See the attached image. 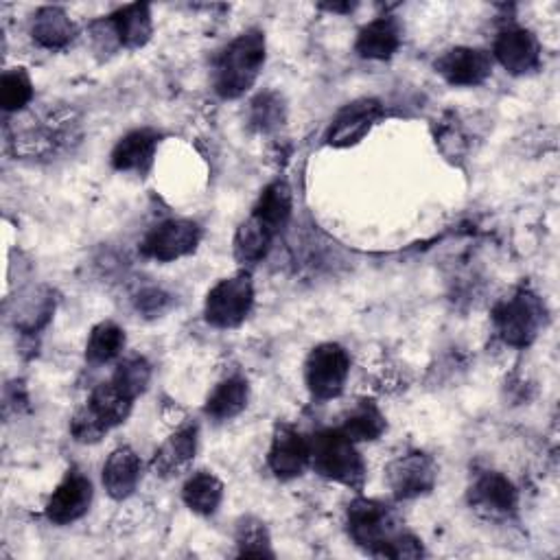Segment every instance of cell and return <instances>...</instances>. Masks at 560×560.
<instances>
[{
  "instance_id": "9c48e42d",
  "label": "cell",
  "mask_w": 560,
  "mask_h": 560,
  "mask_svg": "<svg viewBox=\"0 0 560 560\" xmlns=\"http://www.w3.org/2000/svg\"><path fill=\"white\" fill-rule=\"evenodd\" d=\"M387 486L396 499H418L429 494L438 481V464L431 455L411 451L396 457L387 470Z\"/></svg>"
},
{
  "instance_id": "7c38bea8",
  "label": "cell",
  "mask_w": 560,
  "mask_h": 560,
  "mask_svg": "<svg viewBox=\"0 0 560 560\" xmlns=\"http://www.w3.org/2000/svg\"><path fill=\"white\" fill-rule=\"evenodd\" d=\"M381 116L383 105L376 98H357L337 112V116L328 125L324 140L335 149L352 147L368 136V131L378 122Z\"/></svg>"
},
{
  "instance_id": "8fae6325",
  "label": "cell",
  "mask_w": 560,
  "mask_h": 560,
  "mask_svg": "<svg viewBox=\"0 0 560 560\" xmlns=\"http://www.w3.org/2000/svg\"><path fill=\"white\" fill-rule=\"evenodd\" d=\"M494 59L483 48L472 46H455L451 50H444L433 68L435 72L455 88H475L481 85L492 74Z\"/></svg>"
},
{
  "instance_id": "7a4b0ae2",
  "label": "cell",
  "mask_w": 560,
  "mask_h": 560,
  "mask_svg": "<svg viewBox=\"0 0 560 560\" xmlns=\"http://www.w3.org/2000/svg\"><path fill=\"white\" fill-rule=\"evenodd\" d=\"M311 442V468L330 481L346 488L361 490L365 483V462L357 444L339 431V427L319 429L308 435Z\"/></svg>"
},
{
  "instance_id": "cb8c5ba5",
  "label": "cell",
  "mask_w": 560,
  "mask_h": 560,
  "mask_svg": "<svg viewBox=\"0 0 560 560\" xmlns=\"http://www.w3.org/2000/svg\"><path fill=\"white\" fill-rule=\"evenodd\" d=\"M276 236H278L276 232H271L262 221H258L254 214H249L236 228V234H234V241H232L234 258L241 265L260 262L267 256V252L271 249V243H273Z\"/></svg>"
},
{
  "instance_id": "6da1fadb",
  "label": "cell",
  "mask_w": 560,
  "mask_h": 560,
  "mask_svg": "<svg viewBox=\"0 0 560 560\" xmlns=\"http://www.w3.org/2000/svg\"><path fill=\"white\" fill-rule=\"evenodd\" d=\"M267 59V42L265 33L258 28H249L236 35L214 63V92L221 98H238L243 96L258 79Z\"/></svg>"
},
{
  "instance_id": "83f0119b",
  "label": "cell",
  "mask_w": 560,
  "mask_h": 560,
  "mask_svg": "<svg viewBox=\"0 0 560 560\" xmlns=\"http://www.w3.org/2000/svg\"><path fill=\"white\" fill-rule=\"evenodd\" d=\"M234 542H236L238 556H245V558H271L273 556L269 529L256 516H245L236 523Z\"/></svg>"
},
{
  "instance_id": "836d02e7",
  "label": "cell",
  "mask_w": 560,
  "mask_h": 560,
  "mask_svg": "<svg viewBox=\"0 0 560 560\" xmlns=\"http://www.w3.org/2000/svg\"><path fill=\"white\" fill-rule=\"evenodd\" d=\"M136 306L147 315H158L168 306V295L162 289H147L138 295Z\"/></svg>"
},
{
  "instance_id": "52a82bcc",
  "label": "cell",
  "mask_w": 560,
  "mask_h": 560,
  "mask_svg": "<svg viewBox=\"0 0 560 560\" xmlns=\"http://www.w3.org/2000/svg\"><path fill=\"white\" fill-rule=\"evenodd\" d=\"M94 42L105 48L120 46V48H140L151 39L153 33V18L151 7L144 2H133L116 9L107 18L92 24Z\"/></svg>"
},
{
  "instance_id": "9a60e30c",
  "label": "cell",
  "mask_w": 560,
  "mask_h": 560,
  "mask_svg": "<svg viewBox=\"0 0 560 560\" xmlns=\"http://www.w3.org/2000/svg\"><path fill=\"white\" fill-rule=\"evenodd\" d=\"M470 505L488 516H508L518 505V492L514 483L494 470L479 475L468 490Z\"/></svg>"
},
{
  "instance_id": "30bf717a",
  "label": "cell",
  "mask_w": 560,
  "mask_h": 560,
  "mask_svg": "<svg viewBox=\"0 0 560 560\" xmlns=\"http://www.w3.org/2000/svg\"><path fill=\"white\" fill-rule=\"evenodd\" d=\"M267 466L278 479L300 477L311 466L308 435L298 431L293 424L278 422L271 435Z\"/></svg>"
},
{
  "instance_id": "484cf974",
  "label": "cell",
  "mask_w": 560,
  "mask_h": 560,
  "mask_svg": "<svg viewBox=\"0 0 560 560\" xmlns=\"http://www.w3.org/2000/svg\"><path fill=\"white\" fill-rule=\"evenodd\" d=\"M385 429H387L385 416L372 400L357 402V407L339 424V431L346 433L354 444L378 440Z\"/></svg>"
},
{
  "instance_id": "f546056e",
  "label": "cell",
  "mask_w": 560,
  "mask_h": 560,
  "mask_svg": "<svg viewBox=\"0 0 560 560\" xmlns=\"http://www.w3.org/2000/svg\"><path fill=\"white\" fill-rule=\"evenodd\" d=\"M33 98V81L24 68H11L0 79V103L4 112H20Z\"/></svg>"
},
{
  "instance_id": "f1b7e54d",
  "label": "cell",
  "mask_w": 560,
  "mask_h": 560,
  "mask_svg": "<svg viewBox=\"0 0 560 560\" xmlns=\"http://www.w3.org/2000/svg\"><path fill=\"white\" fill-rule=\"evenodd\" d=\"M249 125L256 131H273L284 122L287 109H284V101L278 92H260L256 98H252L249 103Z\"/></svg>"
},
{
  "instance_id": "277c9868",
  "label": "cell",
  "mask_w": 560,
  "mask_h": 560,
  "mask_svg": "<svg viewBox=\"0 0 560 560\" xmlns=\"http://www.w3.org/2000/svg\"><path fill=\"white\" fill-rule=\"evenodd\" d=\"M346 527L348 536L372 556H378L385 542L400 532L394 510L387 503L368 497H357L348 503Z\"/></svg>"
},
{
  "instance_id": "603a6c76",
  "label": "cell",
  "mask_w": 560,
  "mask_h": 560,
  "mask_svg": "<svg viewBox=\"0 0 560 560\" xmlns=\"http://www.w3.org/2000/svg\"><path fill=\"white\" fill-rule=\"evenodd\" d=\"M249 400V385L243 376H228L221 383L214 385V389L208 394L203 411L208 418L217 422H225L236 418Z\"/></svg>"
},
{
  "instance_id": "44dd1931",
  "label": "cell",
  "mask_w": 560,
  "mask_h": 560,
  "mask_svg": "<svg viewBox=\"0 0 560 560\" xmlns=\"http://www.w3.org/2000/svg\"><path fill=\"white\" fill-rule=\"evenodd\" d=\"M31 37L46 50H61L77 37V26L61 7H42L31 20Z\"/></svg>"
},
{
  "instance_id": "4fadbf2b",
  "label": "cell",
  "mask_w": 560,
  "mask_h": 560,
  "mask_svg": "<svg viewBox=\"0 0 560 560\" xmlns=\"http://www.w3.org/2000/svg\"><path fill=\"white\" fill-rule=\"evenodd\" d=\"M92 481L77 468L68 470L46 501V518L55 525L79 521L92 505Z\"/></svg>"
},
{
  "instance_id": "d6986e66",
  "label": "cell",
  "mask_w": 560,
  "mask_h": 560,
  "mask_svg": "<svg viewBox=\"0 0 560 560\" xmlns=\"http://www.w3.org/2000/svg\"><path fill=\"white\" fill-rule=\"evenodd\" d=\"M402 42V28L396 18L381 15L361 26L354 39V52L363 59L385 61L394 57V52L400 48Z\"/></svg>"
},
{
  "instance_id": "1f68e13d",
  "label": "cell",
  "mask_w": 560,
  "mask_h": 560,
  "mask_svg": "<svg viewBox=\"0 0 560 560\" xmlns=\"http://www.w3.org/2000/svg\"><path fill=\"white\" fill-rule=\"evenodd\" d=\"M420 556H424L422 542L416 536L407 534V532H396L385 542V547L378 551L376 558H396V560H400V558H420Z\"/></svg>"
},
{
  "instance_id": "4dcf8cb0",
  "label": "cell",
  "mask_w": 560,
  "mask_h": 560,
  "mask_svg": "<svg viewBox=\"0 0 560 560\" xmlns=\"http://www.w3.org/2000/svg\"><path fill=\"white\" fill-rule=\"evenodd\" d=\"M112 378H114L127 394H131L133 398H138V396L147 389V385H149V381H151V365H149V361H147L144 357H129V359H125V361L118 363V368H116V372L112 374Z\"/></svg>"
},
{
  "instance_id": "5b68a950",
  "label": "cell",
  "mask_w": 560,
  "mask_h": 560,
  "mask_svg": "<svg viewBox=\"0 0 560 560\" xmlns=\"http://www.w3.org/2000/svg\"><path fill=\"white\" fill-rule=\"evenodd\" d=\"M542 319L545 308L529 291H518L512 298H505L492 313L497 335L512 348H527L536 339Z\"/></svg>"
},
{
  "instance_id": "ffe728a7",
  "label": "cell",
  "mask_w": 560,
  "mask_h": 560,
  "mask_svg": "<svg viewBox=\"0 0 560 560\" xmlns=\"http://www.w3.org/2000/svg\"><path fill=\"white\" fill-rule=\"evenodd\" d=\"M142 479V459L129 446H118L103 464V488L112 499H127Z\"/></svg>"
},
{
  "instance_id": "3957f363",
  "label": "cell",
  "mask_w": 560,
  "mask_h": 560,
  "mask_svg": "<svg viewBox=\"0 0 560 560\" xmlns=\"http://www.w3.org/2000/svg\"><path fill=\"white\" fill-rule=\"evenodd\" d=\"M254 306V282L247 271L221 278L206 295L203 317L214 328L241 326Z\"/></svg>"
},
{
  "instance_id": "ac0fdd59",
  "label": "cell",
  "mask_w": 560,
  "mask_h": 560,
  "mask_svg": "<svg viewBox=\"0 0 560 560\" xmlns=\"http://www.w3.org/2000/svg\"><path fill=\"white\" fill-rule=\"evenodd\" d=\"M133 400L136 398L127 394L114 378H107L92 389L83 407L105 431H112L129 418Z\"/></svg>"
},
{
  "instance_id": "d6a6232c",
  "label": "cell",
  "mask_w": 560,
  "mask_h": 560,
  "mask_svg": "<svg viewBox=\"0 0 560 560\" xmlns=\"http://www.w3.org/2000/svg\"><path fill=\"white\" fill-rule=\"evenodd\" d=\"M105 429L88 413L85 407H81L72 420H70V435L79 442V444H96L98 440L105 438Z\"/></svg>"
},
{
  "instance_id": "2e32d148",
  "label": "cell",
  "mask_w": 560,
  "mask_h": 560,
  "mask_svg": "<svg viewBox=\"0 0 560 560\" xmlns=\"http://www.w3.org/2000/svg\"><path fill=\"white\" fill-rule=\"evenodd\" d=\"M160 144V133L153 129H133L125 133L116 147L112 149L109 162L120 173L144 175L155 160V151Z\"/></svg>"
},
{
  "instance_id": "d4e9b609",
  "label": "cell",
  "mask_w": 560,
  "mask_h": 560,
  "mask_svg": "<svg viewBox=\"0 0 560 560\" xmlns=\"http://www.w3.org/2000/svg\"><path fill=\"white\" fill-rule=\"evenodd\" d=\"M182 499L190 512L210 516L223 501V481L210 470H197L182 486Z\"/></svg>"
},
{
  "instance_id": "8992f818",
  "label": "cell",
  "mask_w": 560,
  "mask_h": 560,
  "mask_svg": "<svg viewBox=\"0 0 560 560\" xmlns=\"http://www.w3.org/2000/svg\"><path fill=\"white\" fill-rule=\"evenodd\" d=\"M350 357L343 346L326 341L315 346L304 361V383L315 400H330L343 392Z\"/></svg>"
},
{
  "instance_id": "ba28073f",
  "label": "cell",
  "mask_w": 560,
  "mask_h": 560,
  "mask_svg": "<svg viewBox=\"0 0 560 560\" xmlns=\"http://www.w3.org/2000/svg\"><path fill=\"white\" fill-rule=\"evenodd\" d=\"M201 234L199 223L190 219H166L144 234L140 252L151 260L173 262L192 254L201 241Z\"/></svg>"
},
{
  "instance_id": "e0dca14e",
  "label": "cell",
  "mask_w": 560,
  "mask_h": 560,
  "mask_svg": "<svg viewBox=\"0 0 560 560\" xmlns=\"http://www.w3.org/2000/svg\"><path fill=\"white\" fill-rule=\"evenodd\" d=\"M197 435L199 431L195 424H184L175 433H171L155 451L151 459V470L162 479L182 475L195 459L197 440H199Z\"/></svg>"
},
{
  "instance_id": "7402d4cb",
  "label": "cell",
  "mask_w": 560,
  "mask_h": 560,
  "mask_svg": "<svg viewBox=\"0 0 560 560\" xmlns=\"http://www.w3.org/2000/svg\"><path fill=\"white\" fill-rule=\"evenodd\" d=\"M293 210V192L284 179H276L262 188L258 195L252 214L262 221L271 232L280 234L282 228L289 223Z\"/></svg>"
},
{
  "instance_id": "4316f807",
  "label": "cell",
  "mask_w": 560,
  "mask_h": 560,
  "mask_svg": "<svg viewBox=\"0 0 560 560\" xmlns=\"http://www.w3.org/2000/svg\"><path fill=\"white\" fill-rule=\"evenodd\" d=\"M125 350V330L114 322H98L88 337L85 359L90 363H109Z\"/></svg>"
},
{
  "instance_id": "5bb4252c",
  "label": "cell",
  "mask_w": 560,
  "mask_h": 560,
  "mask_svg": "<svg viewBox=\"0 0 560 560\" xmlns=\"http://www.w3.org/2000/svg\"><path fill=\"white\" fill-rule=\"evenodd\" d=\"M492 59H497L510 74H527L540 66V44L529 28L508 26L492 44Z\"/></svg>"
}]
</instances>
